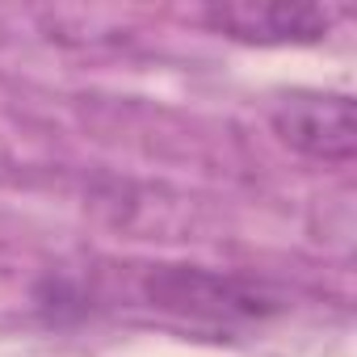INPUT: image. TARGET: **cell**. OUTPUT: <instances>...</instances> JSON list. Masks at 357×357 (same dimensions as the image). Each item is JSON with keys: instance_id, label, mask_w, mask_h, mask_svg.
Segmentation results:
<instances>
[{"instance_id": "cell-1", "label": "cell", "mask_w": 357, "mask_h": 357, "mask_svg": "<svg viewBox=\"0 0 357 357\" xmlns=\"http://www.w3.org/2000/svg\"><path fill=\"white\" fill-rule=\"evenodd\" d=\"M151 307L181 315L190 324H240L269 311L265 290L248 286L240 278H223L211 269H155L147 278Z\"/></svg>"}, {"instance_id": "cell-2", "label": "cell", "mask_w": 357, "mask_h": 357, "mask_svg": "<svg viewBox=\"0 0 357 357\" xmlns=\"http://www.w3.org/2000/svg\"><path fill=\"white\" fill-rule=\"evenodd\" d=\"M273 130L282 143L294 151L324 160V164H344L357 151V105L349 93H286L273 105Z\"/></svg>"}, {"instance_id": "cell-3", "label": "cell", "mask_w": 357, "mask_h": 357, "mask_svg": "<svg viewBox=\"0 0 357 357\" xmlns=\"http://www.w3.org/2000/svg\"><path fill=\"white\" fill-rule=\"evenodd\" d=\"M340 13L311 0H223L206 9V22L236 38L257 47H286V43H319Z\"/></svg>"}]
</instances>
